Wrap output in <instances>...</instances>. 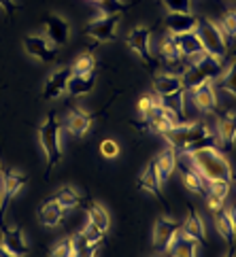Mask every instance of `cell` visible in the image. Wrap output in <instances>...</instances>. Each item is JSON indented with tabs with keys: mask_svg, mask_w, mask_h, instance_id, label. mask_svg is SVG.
<instances>
[{
	"mask_svg": "<svg viewBox=\"0 0 236 257\" xmlns=\"http://www.w3.org/2000/svg\"><path fill=\"white\" fill-rule=\"evenodd\" d=\"M181 158H185V162H189V166L200 174L206 183L208 181H225V183L232 181L234 172H232L230 162L215 147H204V149L181 153Z\"/></svg>",
	"mask_w": 236,
	"mask_h": 257,
	"instance_id": "6da1fadb",
	"label": "cell"
},
{
	"mask_svg": "<svg viewBox=\"0 0 236 257\" xmlns=\"http://www.w3.org/2000/svg\"><path fill=\"white\" fill-rule=\"evenodd\" d=\"M221 75H223V58L213 56L208 51H200L185 60V70L181 72V81H183L185 91H189L206 83V81L213 83Z\"/></svg>",
	"mask_w": 236,
	"mask_h": 257,
	"instance_id": "7a4b0ae2",
	"label": "cell"
},
{
	"mask_svg": "<svg viewBox=\"0 0 236 257\" xmlns=\"http://www.w3.org/2000/svg\"><path fill=\"white\" fill-rule=\"evenodd\" d=\"M164 139H166V143L172 147V149L181 151V153L204 149V147H217V139L211 134L208 125L202 123V121L175 125L170 132L164 134Z\"/></svg>",
	"mask_w": 236,
	"mask_h": 257,
	"instance_id": "3957f363",
	"label": "cell"
},
{
	"mask_svg": "<svg viewBox=\"0 0 236 257\" xmlns=\"http://www.w3.org/2000/svg\"><path fill=\"white\" fill-rule=\"evenodd\" d=\"M39 139L47 158V172L62 162V136H60V119L56 113H49L39 127Z\"/></svg>",
	"mask_w": 236,
	"mask_h": 257,
	"instance_id": "277c9868",
	"label": "cell"
},
{
	"mask_svg": "<svg viewBox=\"0 0 236 257\" xmlns=\"http://www.w3.org/2000/svg\"><path fill=\"white\" fill-rule=\"evenodd\" d=\"M153 87H156V94L164 98V104L172 106L177 113H183V104H185V87L183 81L179 75H172V72H160L153 79Z\"/></svg>",
	"mask_w": 236,
	"mask_h": 257,
	"instance_id": "5b68a950",
	"label": "cell"
},
{
	"mask_svg": "<svg viewBox=\"0 0 236 257\" xmlns=\"http://www.w3.org/2000/svg\"><path fill=\"white\" fill-rule=\"evenodd\" d=\"M196 34L200 36L204 51L213 53V56L225 58V53H228V49H230V41H228L230 36L223 32L219 22L200 20V24H198V28H196Z\"/></svg>",
	"mask_w": 236,
	"mask_h": 257,
	"instance_id": "8992f818",
	"label": "cell"
},
{
	"mask_svg": "<svg viewBox=\"0 0 236 257\" xmlns=\"http://www.w3.org/2000/svg\"><path fill=\"white\" fill-rule=\"evenodd\" d=\"M122 13H111V15H102L98 20L89 22L85 34L89 39H94L96 43H113L117 41V24H120Z\"/></svg>",
	"mask_w": 236,
	"mask_h": 257,
	"instance_id": "52a82bcc",
	"label": "cell"
},
{
	"mask_svg": "<svg viewBox=\"0 0 236 257\" xmlns=\"http://www.w3.org/2000/svg\"><path fill=\"white\" fill-rule=\"evenodd\" d=\"M24 49L30 58H36L43 64H53L58 60V47L43 34H28L24 39Z\"/></svg>",
	"mask_w": 236,
	"mask_h": 257,
	"instance_id": "ba28073f",
	"label": "cell"
},
{
	"mask_svg": "<svg viewBox=\"0 0 236 257\" xmlns=\"http://www.w3.org/2000/svg\"><path fill=\"white\" fill-rule=\"evenodd\" d=\"M126 43H128V47L136 53V56L147 64L149 70L158 68V62L153 60V56H151V30L147 28V26H139V28H134L128 34Z\"/></svg>",
	"mask_w": 236,
	"mask_h": 257,
	"instance_id": "9c48e42d",
	"label": "cell"
},
{
	"mask_svg": "<svg viewBox=\"0 0 236 257\" xmlns=\"http://www.w3.org/2000/svg\"><path fill=\"white\" fill-rule=\"evenodd\" d=\"M179 234H181L179 221H175V219H170V217L156 219V225H153V246H156V251L166 253Z\"/></svg>",
	"mask_w": 236,
	"mask_h": 257,
	"instance_id": "30bf717a",
	"label": "cell"
},
{
	"mask_svg": "<svg viewBox=\"0 0 236 257\" xmlns=\"http://www.w3.org/2000/svg\"><path fill=\"white\" fill-rule=\"evenodd\" d=\"M45 34L56 47H64L70 39V24L58 13H49L45 17Z\"/></svg>",
	"mask_w": 236,
	"mask_h": 257,
	"instance_id": "8fae6325",
	"label": "cell"
},
{
	"mask_svg": "<svg viewBox=\"0 0 236 257\" xmlns=\"http://www.w3.org/2000/svg\"><path fill=\"white\" fill-rule=\"evenodd\" d=\"M3 227V246L11 253L13 257H26L30 251V246L28 242H26V238H24V232L17 225L13 223H5V225H0Z\"/></svg>",
	"mask_w": 236,
	"mask_h": 257,
	"instance_id": "7c38bea8",
	"label": "cell"
},
{
	"mask_svg": "<svg viewBox=\"0 0 236 257\" xmlns=\"http://www.w3.org/2000/svg\"><path fill=\"white\" fill-rule=\"evenodd\" d=\"M72 77V68H60L53 70L45 81L43 87V100H56L68 89V81Z\"/></svg>",
	"mask_w": 236,
	"mask_h": 257,
	"instance_id": "4fadbf2b",
	"label": "cell"
},
{
	"mask_svg": "<svg viewBox=\"0 0 236 257\" xmlns=\"http://www.w3.org/2000/svg\"><path fill=\"white\" fill-rule=\"evenodd\" d=\"M236 143V113L225 111L217 119V145L230 151Z\"/></svg>",
	"mask_w": 236,
	"mask_h": 257,
	"instance_id": "5bb4252c",
	"label": "cell"
},
{
	"mask_svg": "<svg viewBox=\"0 0 236 257\" xmlns=\"http://www.w3.org/2000/svg\"><path fill=\"white\" fill-rule=\"evenodd\" d=\"M198 24H200V17H196L192 11L189 13H168L164 26L168 34L177 36V34H187V32H196Z\"/></svg>",
	"mask_w": 236,
	"mask_h": 257,
	"instance_id": "9a60e30c",
	"label": "cell"
},
{
	"mask_svg": "<svg viewBox=\"0 0 236 257\" xmlns=\"http://www.w3.org/2000/svg\"><path fill=\"white\" fill-rule=\"evenodd\" d=\"M189 96H192V102L196 104L198 111H202V113L217 111V96H215V87H213L211 81L189 89Z\"/></svg>",
	"mask_w": 236,
	"mask_h": 257,
	"instance_id": "2e32d148",
	"label": "cell"
},
{
	"mask_svg": "<svg viewBox=\"0 0 236 257\" xmlns=\"http://www.w3.org/2000/svg\"><path fill=\"white\" fill-rule=\"evenodd\" d=\"M92 121H94V115H89L83 108L75 106V108H70V113L66 117V130L72 136H83L92 127Z\"/></svg>",
	"mask_w": 236,
	"mask_h": 257,
	"instance_id": "e0dca14e",
	"label": "cell"
},
{
	"mask_svg": "<svg viewBox=\"0 0 236 257\" xmlns=\"http://www.w3.org/2000/svg\"><path fill=\"white\" fill-rule=\"evenodd\" d=\"M177 166L181 168V179H183V185L187 191H192V194H198V196H206V181L198 174L192 166H187V162L181 158V162H177Z\"/></svg>",
	"mask_w": 236,
	"mask_h": 257,
	"instance_id": "ac0fdd59",
	"label": "cell"
},
{
	"mask_svg": "<svg viewBox=\"0 0 236 257\" xmlns=\"http://www.w3.org/2000/svg\"><path fill=\"white\" fill-rule=\"evenodd\" d=\"M160 58L166 62L168 68L181 66L185 70V60H183V56H181V51L177 47V41H175V36L172 34H168V36L162 39V43H160Z\"/></svg>",
	"mask_w": 236,
	"mask_h": 257,
	"instance_id": "d6986e66",
	"label": "cell"
},
{
	"mask_svg": "<svg viewBox=\"0 0 236 257\" xmlns=\"http://www.w3.org/2000/svg\"><path fill=\"white\" fill-rule=\"evenodd\" d=\"M139 185L143 189H147L149 194H153L160 202H166L164 200V194H162V179H160L158 168H156V162H153V160L147 164V168H145L143 177L139 179Z\"/></svg>",
	"mask_w": 236,
	"mask_h": 257,
	"instance_id": "ffe728a7",
	"label": "cell"
},
{
	"mask_svg": "<svg viewBox=\"0 0 236 257\" xmlns=\"http://www.w3.org/2000/svg\"><path fill=\"white\" fill-rule=\"evenodd\" d=\"M66 215V210L62 208V204L56 200V198H49V200H45L43 202V206L39 210V217H41V221L43 225H47V227H56L62 223V219H64Z\"/></svg>",
	"mask_w": 236,
	"mask_h": 257,
	"instance_id": "44dd1931",
	"label": "cell"
},
{
	"mask_svg": "<svg viewBox=\"0 0 236 257\" xmlns=\"http://www.w3.org/2000/svg\"><path fill=\"white\" fill-rule=\"evenodd\" d=\"M181 234L192 238V240H196L198 244H204V223H202V217L198 215L196 208H189L187 219L181 223Z\"/></svg>",
	"mask_w": 236,
	"mask_h": 257,
	"instance_id": "7402d4cb",
	"label": "cell"
},
{
	"mask_svg": "<svg viewBox=\"0 0 236 257\" xmlns=\"http://www.w3.org/2000/svg\"><path fill=\"white\" fill-rule=\"evenodd\" d=\"M96 85V72L89 70V72H72V77L68 81V89L70 96H85L94 89Z\"/></svg>",
	"mask_w": 236,
	"mask_h": 257,
	"instance_id": "603a6c76",
	"label": "cell"
},
{
	"mask_svg": "<svg viewBox=\"0 0 236 257\" xmlns=\"http://www.w3.org/2000/svg\"><path fill=\"white\" fill-rule=\"evenodd\" d=\"M175 41H177V47H179V51H181V56H183V60H187V58L196 56V53L204 51L200 36H198L196 32L177 34V36H175Z\"/></svg>",
	"mask_w": 236,
	"mask_h": 257,
	"instance_id": "cb8c5ba5",
	"label": "cell"
},
{
	"mask_svg": "<svg viewBox=\"0 0 236 257\" xmlns=\"http://www.w3.org/2000/svg\"><path fill=\"white\" fill-rule=\"evenodd\" d=\"M156 168H158V174H160V179L162 181H166V179H170V174L175 172V168H177V151L172 149V147H168V149H164L156 160Z\"/></svg>",
	"mask_w": 236,
	"mask_h": 257,
	"instance_id": "d4e9b609",
	"label": "cell"
},
{
	"mask_svg": "<svg viewBox=\"0 0 236 257\" xmlns=\"http://www.w3.org/2000/svg\"><path fill=\"white\" fill-rule=\"evenodd\" d=\"M213 221H215V227H217V232H219V236H223L228 242H232L236 236V229H234V221L230 217V210H225L223 206L219 210H215Z\"/></svg>",
	"mask_w": 236,
	"mask_h": 257,
	"instance_id": "484cf974",
	"label": "cell"
},
{
	"mask_svg": "<svg viewBox=\"0 0 236 257\" xmlns=\"http://www.w3.org/2000/svg\"><path fill=\"white\" fill-rule=\"evenodd\" d=\"M198 244L196 240H192V238H187L185 234H179L175 238V242L170 244V255L172 257H198Z\"/></svg>",
	"mask_w": 236,
	"mask_h": 257,
	"instance_id": "4316f807",
	"label": "cell"
},
{
	"mask_svg": "<svg viewBox=\"0 0 236 257\" xmlns=\"http://www.w3.org/2000/svg\"><path fill=\"white\" fill-rule=\"evenodd\" d=\"M28 183V177L22 170H9L5 172V200H11L22 191V187Z\"/></svg>",
	"mask_w": 236,
	"mask_h": 257,
	"instance_id": "83f0119b",
	"label": "cell"
},
{
	"mask_svg": "<svg viewBox=\"0 0 236 257\" xmlns=\"http://www.w3.org/2000/svg\"><path fill=\"white\" fill-rule=\"evenodd\" d=\"M87 219H89V221H92L96 227H100L104 234H106L108 225H111V221H108V213L104 210V206L98 204V202H92V204L87 206Z\"/></svg>",
	"mask_w": 236,
	"mask_h": 257,
	"instance_id": "f1b7e54d",
	"label": "cell"
},
{
	"mask_svg": "<svg viewBox=\"0 0 236 257\" xmlns=\"http://www.w3.org/2000/svg\"><path fill=\"white\" fill-rule=\"evenodd\" d=\"M56 200L60 202L64 210H70V208H77L83 198H81V194H79L75 187H62L58 194H56Z\"/></svg>",
	"mask_w": 236,
	"mask_h": 257,
	"instance_id": "f546056e",
	"label": "cell"
},
{
	"mask_svg": "<svg viewBox=\"0 0 236 257\" xmlns=\"http://www.w3.org/2000/svg\"><path fill=\"white\" fill-rule=\"evenodd\" d=\"M81 236L87 240V244H94V246H100L104 242V232L100 227H96L92 221L85 223V227L81 229Z\"/></svg>",
	"mask_w": 236,
	"mask_h": 257,
	"instance_id": "4dcf8cb0",
	"label": "cell"
},
{
	"mask_svg": "<svg viewBox=\"0 0 236 257\" xmlns=\"http://www.w3.org/2000/svg\"><path fill=\"white\" fill-rule=\"evenodd\" d=\"M230 194V183L225 181H208V189H206V196H213L217 200H225Z\"/></svg>",
	"mask_w": 236,
	"mask_h": 257,
	"instance_id": "1f68e13d",
	"label": "cell"
},
{
	"mask_svg": "<svg viewBox=\"0 0 236 257\" xmlns=\"http://www.w3.org/2000/svg\"><path fill=\"white\" fill-rule=\"evenodd\" d=\"M94 68H96V58L89 51L81 53V56L75 60V64H72V72H89Z\"/></svg>",
	"mask_w": 236,
	"mask_h": 257,
	"instance_id": "d6a6232c",
	"label": "cell"
},
{
	"mask_svg": "<svg viewBox=\"0 0 236 257\" xmlns=\"http://www.w3.org/2000/svg\"><path fill=\"white\" fill-rule=\"evenodd\" d=\"M221 89L228 91V94H232L236 98V60L230 64L228 72L221 75Z\"/></svg>",
	"mask_w": 236,
	"mask_h": 257,
	"instance_id": "836d02e7",
	"label": "cell"
},
{
	"mask_svg": "<svg viewBox=\"0 0 236 257\" xmlns=\"http://www.w3.org/2000/svg\"><path fill=\"white\" fill-rule=\"evenodd\" d=\"M221 28H223L225 34L230 36V39L236 41V9H230V11H225V13H223Z\"/></svg>",
	"mask_w": 236,
	"mask_h": 257,
	"instance_id": "e575fe53",
	"label": "cell"
},
{
	"mask_svg": "<svg viewBox=\"0 0 236 257\" xmlns=\"http://www.w3.org/2000/svg\"><path fill=\"white\" fill-rule=\"evenodd\" d=\"M75 249H72V240L70 238H62V240L51 249V257H72Z\"/></svg>",
	"mask_w": 236,
	"mask_h": 257,
	"instance_id": "d590c367",
	"label": "cell"
},
{
	"mask_svg": "<svg viewBox=\"0 0 236 257\" xmlns=\"http://www.w3.org/2000/svg\"><path fill=\"white\" fill-rule=\"evenodd\" d=\"M100 153L104 155L106 160L117 158V155H120V143L113 141V139H104V141L100 143Z\"/></svg>",
	"mask_w": 236,
	"mask_h": 257,
	"instance_id": "8d00e7d4",
	"label": "cell"
},
{
	"mask_svg": "<svg viewBox=\"0 0 236 257\" xmlns=\"http://www.w3.org/2000/svg\"><path fill=\"white\" fill-rule=\"evenodd\" d=\"M168 13H189V3L192 0H162Z\"/></svg>",
	"mask_w": 236,
	"mask_h": 257,
	"instance_id": "74e56055",
	"label": "cell"
},
{
	"mask_svg": "<svg viewBox=\"0 0 236 257\" xmlns=\"http://www.w3.org/2000/svg\"><path fill=\"white\" fill-rule=\"evenodd\" d=\"M151 111H153V98H151V94H145L139 100V113L143 115V119H147Z\"/></svg>",
	"mask_w": 236,
	"mask_h": 257,
	"instance_id": "f35d334b",
	"label": "cell"
},
{
	"mask_svg": "<svg viewBox=\"0 0 236 257\" xmlns=\"http://www.w3.org/2000/svg\"><path fill=\"white\" fill-rule=\"evenodd\" d=\"M0 7H3L9 15H13L17 11V3H15V0H0Z\"/></svg>",
	"mask_w": 236,
	"mask_h": 257,
	"instance_id": "ab89813d",
	"label": "cell"
},
{
	"mask_svg": "<svg viewBox=\"0 0 236 257\" xmlns=\"http://www.w3.org/2000/svg\"><path fill=\"white\" fill-rule=\"evenodd\" d=\"M204 198H206V204H208V208H211L213 213L223 206V202H221V200H217V198H213V196H204Z\"/></svg>",
	"mask_w": 236,
	"mask_h": 257,
	"instance_id": "60d3db41",
	"label": "cell"
},
{
	"mask_svg": "<svg viewBox=\"0 0 236 257\" xmlns=\"http://www.w3.org/2000/svg\"><path fill=\"white\" fill-rule=\"evenodd\" d=\"M5 213V194L3 191H0V215Z\"/></svg>",
	"mask_w": 236,
	"mask_h": 257,
	"instance_id": "b9f144b4",
	"label": "cell"
},
{
	"mask_svg": "<svg viewBox=\"0 0 236 257\" xmlns=\"http://www.w3.org/2000/svg\"><path fill=\"white\" fill-rule=\"evenodd\" d=\"M0 257H13V255H11V253H9V251L5 249V246H3V244H0Z\"/></svg>",
	"mask_w": 236,
	"mask_h": 257,
	"instance_id": "7bdbcfd3",
	"label": "cell"
},
{
	"mask_svg": "<svg viewBox=\"0 0 236 257\" xmlns=\"http://www.w3.org/2000/svg\"><path fill=\"white\" fill-rule=\"evenodd\" d=\"M230 217H232V221H234V229H236V204L232 206V210H230Z\"/></svg>",
	"mask_w": 236,
	"mask_h": 257,
	"instance_id": "ee69618b",
	"label": "cell"
},
{
	"mask_svg": "<svg viewBox=\"0 0 236 257\" xmlns=\"http://www.w3.org/2000/svg\"><path fill=\"white\" fill-rule=\"evenodd\" d=\"M225 257H236V255H234V249H230L228 253H225Z\"/></svg>",
	"mask_w": 236,
	"mask_h": 257,
	"instance_id": "f6af8a7d",
	"label": "cell"
},
{
	"mask_svg": "<svg viewBox=\"0 0 236 257\" xmlns=\"http://www.w3.org/2000/svg\"><path fill=\"white\" fill-rule=\"evenodd\" d=\"M92 3H96V5H98V7H100V5H102V3H104V0H92Z\"/></svg>",
	"mask_w": 236,
	"mask_h": 257,
	"instance_id": "bcb514c9",
	"label": "cell"
},
{
	"mask_svg": "<svg viewBox=\"0 0 236 257\" xmlns=\"http://www.w3.org/2000/svg\"><path fill=\"white\" fill-rule=\"evenodd\" d=\"M117 3H120V5H124V7H126V3H130V0H117Z\"/></svg>",
	"mask_w": 236,
	"mask_h": 257,
	"instance_id": "7dc6e473",
	"label": "cell"
},
{
	"mask_svg": "<svg viewBox=\"0 0 236 257\" xmlns=\"http://www.w3.org/2000/svg\"><path fill=\"white\" fill-rule=\"evenodd\" d=\"M232 181H234V183H236V174H232Z\"/></svg>",
	"mask_w": 236,
	"mask_h": 257,
	"instance_id": "c3c4849f",
	"label": "cell"
},
{
	"mask_svg": "<svg viewBox=\"0 0 236 257\" xmlns=\"http://www.w3.org/2000/svg\"><path fill=\"white\" fill-rule=\"evenodd\" d=\"M0 170H3V166H0Z\"/></svg>",
	"mask_w": 236,
	"mask_h": 257,
	"instance_id": "681fc988",
	"label": "cell"
}]
</instances>
